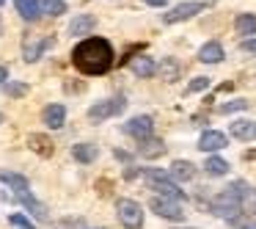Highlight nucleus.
Returning a JSON list of instances; mask_svg holds the SVG:
<instances>
[{"instance_id": "nucleus-1", "label": "nucleus", "mask_w": 256, "mask_h": 229, "mask_svg": "<svg viewBox=\"0 0 256 229\" xmlns=\"http://www.w3.org/2000/svg\"><path fill=\"white\" fill-rule=\"evenodd\" d=\"M72 61L83 75H105L113 67V45L102 36H88L74 45Z\"/></svg>"}, {"instance_id": "nucleus-2", "label": "nucleus", "mask_w": 256, "mask_h": 229, "mask_svg": "<svg viewBox=\"0 0 256 229\" xmlns=\"http://www.w3.org/2000/svg\"><path fill=\"white\" fill-rule=\"evenodd\" d=\"M248 182H242V179H237V182H232L228 188H223L220 193L215 196V201H212V212H215L218 218H228V221H237L240 215V207H242L245 196H248Z\"/></svg>"}, {"instance_id": "nucleus-3", "label": "nucleus", "mask_w": 256, "mask_h": 229, "mask_svg": "<svg viewBox=\"0 0 256 229\" xmlns=\"http://www.w3.org/2000/svg\"><path fill=\"white\" fill-rule=\"evenodd\" d=\"M144 174H146V179H149V185L160 196L174 199V201H184V190L179 188L171 177H168V171H162V168H144Z\"/></svg>"}, {"instance_id": "nucleus-4", "label": "nucleus", "mask_w": 256, "mask_h": 229, "mask_svg": "<svg viewBox=\"0 0 256 229\" xmlns=\"http://www.w3.org/2000/svg\"><path fill=\"white\" fill-rule=\"evenodd\" d=\"M116 215L124 229H140L144 226V207L135 199H118L116 201Z\"/></svg>"}, {"instance_id": "nucleus-5", "label": "nucleus", "mask_w": 256, "mask_h": 229, "mask_svg": "<svg viewBox=\"0 0 256 229\" xmlns=\"http://www.w3.org/2000/svg\"><path fill=\"white\" fill-rule=\"evenodd\" d=\"M124 97H110V100H102V102H94V105L88 108V119L91 122H105V119L110 116H118V113L124 111Z\"/></svg>"}, {"instance_id": "nucleus-6", "label": "nucleus", "mask_w": 256, "mask_h": 229, "mask_svg": "<svg viewBox=\"0 0 256 229\" xmlns=\"http://www.w3.org/2000/svg\"><path fill=\"white\" fill-rule=\"evenodd\" d=\"M152 212H157V215L166 218V221H184L182 204L174 201V199H166V196H154V199H152Z\"/></svg>"}, {"instance_id": "nucleus-7", "label": "nucleus", "mask_w": 256, "mask_h": 229, "mask_svg": "<svg viewBox=\"0 0 256 229\" xmlns=\"http://www.w3.org/2000/svg\"><path fill=\"white\" fill-rule=\"evenodd\" d=\"M206 6H210V3H198V0H190V3H179V6H174L162 20H166L168 25L182 23V20H190V17H196V14H201Z\"/></svg>"}, {"instance_id": "nucleus-8", "label": "nucleus", "mask_w": 256, "mask_h": 229, "mask_svg": "<svg viewBox=\"0 0 256 229\" xmlns=\"http://www.w3.org/2000/svg\"><path fill=\"white\" fill-rule=\"evenodd\" d=\"M124 133L132 135V138H138V141L152 138V133H154V122H152V116H132L127 124H124Z\"/></svg>"}, {"instance_id": "nucleus-9", "label": "nucleus", "mask_w": 256, "mask_h": 229, "mask_svg": "<svg viewBox=\"0 0 256 229\" xmlns=\"http://www.w3.org/2000/svg\"><path fill=\"white\" fill-rule=\"evenodd\" d=\"M228 146V138L226 133H220V130H206V133H201L198 138V149L201 152H220Z\"/></svg>"}, {"instance_id": "nucleus-10", "label": "nucleus", "mask_w": 256, "mask_h": 229, "mask_svg": "<svg viewBox=\"0 0 256 229\" xmlns=\"http://www.w3.org/2000/svg\"><path fill=\"white\" fill-rule=\"evenodd\" d=\"M17 199H20V204H22L28 212H34V218H36V221H47V207L42 204V201L36 199L34 193H30V188L17 190Z\"/></svg>"}, {"instance_id": "nucleus-11", "label": "nucleus", "mask_w": 256, "mask_h": 229, "mask_svg": "<svg viewBox=\"0 0 256 229\" xmlns=\"http://www.w3.org/2000/svg\"><path fill=\"white\" fill-rule=\"evenodd\" d=\"M228 133L237 141H256V122H250V119H237V122H232Z\"/></svg>"}, {"instance_id": "nucleus-12", "label": "nucleus", "mask_w": 256, "mask_h": 229, "mask_svg": "<svg viewBox=\"0 0 256 229\" xmlns=\"http://www.w3.org/2000/svg\"><path fill=\"white\" fill-rule=\"evenodd\" d=\"M44 124L50 130H58V127H64V122H66V108L61 105V102H52V105H47L44 108Z\"/></svg>"}, {"instance_id": "nucleus-13", "label": "nucleus", "mask_w": 256, "mask_h": 229, "mask_svg": "<svg viewBox=\"0 0 256 229\" xmlns=\"http://www.w3.org/2000/svg\"><path fill=\"white\" fill-rule=\"evenodd\" d=\"M168 177L176 179V182H188V179L196 177V166L190 160H174L171 168H168Z\"/></svg>"}, {"instance_id": "nucleus-14", "label": "nucleus", "mask_w": 256, "mask_h": 229, "mask_svg": "<svg viewBox=\"0 0 256 229\" xmlns=\"http://www.w3.org/2000/svg\"><path fill=\"white\" fill-rule=\"evenodd\" d=\"M130 69H132V75H138V78H152V75L157 72V64H154V58H149V56H138V58L130 61Z\"/></svg>"}, {"instance_id": "nucleus-15", "label": "nucleus", "mask_w": 256, "mask_h": 229, "mask_svg": "<svg viewBox=\"0 0 256 229\" xmlns=\"http://www.w3.org/2000/svg\"><path fill=\"white\" fill-rule=\"evenodd\" d=\"M138 155L140 157H149V160H154V157L166 155V144H162L160 138H144L138 144Z\"/></svg>"}, {"instance_id": "nucleus-16", "label": "nucleus", "mask_w": 256, "mask_h": 229, "mask_svg": "<svg viewBox=\"0 0 256 229\" xmlns=\"http://www.w3.org/2000/svg\"><path fill=\"white\" fill-rule=\"evenodd\" d=\"M198 61L201 64H220L223 61V47L218 42H206L198 50Z\"/></svg>"}, {"instance_id": "nucleus-17", "label": "nucleus", "mask_w": 256, "mask_h": 229, "mask_svg": "<svg viewBox=\"0 0 256 229\" xmlns=\"http://www.w3.org/2000/svg\"><path fill=\"white\" fill-rule=\"evenodd\" d=\"M28 144H30V149H34L36 155H42V157H50L52 155V141L47 138V135L34 133V135H28Z\"/></svg>"}, {"instance_id": "nucleus-18", "label": "nucleus", "mask_w": 256, "mask_h": 229, "mask_svg": "<svg viewBox=\"0 0 256 229\" xmlns=\"http://www.w3.org/2000/svg\"><path fill=\"white\" fill-rule=\"evenodd\" d=\"M94 25H96V20L91 17V14H83V17H78L69 25V36H86V34L94 31Z\"/></svg>"}, {"instance_id": "nucleus-19", "label": "nucleus", "mask_w": 256, "mask_h": 229, "mask_svg": "<svg viewBox=\"0 0 256 229\" xmlns=\"http://www.w3.org/2000/svg\"><path fill=\"white\" fill-rule=\"evenodd\" d=\"M72 155H74V160H78V163H94L100 152H96L94 144H74L72 146Z\"/></svg>"}, {"instance_id": "nucleus-20", "label": "nucleus", "mask_w": 256, "mask_h": 229, "mask_svg": "<svg viewBox=\"0 0 256 229\" xmlns=\"http://www.w3.org/2000/svg\"><path fill=\"white\" fill-rule=\"evenodd\" d=\"M14 6H17V14H20V17H22V20H28V23H30V20H36V17H39V3H36V0H14Z\"/></svg>"}, {"instance_id": "nucleus-21", "label": "nucleus", "mask_w": 256, "mask_h": 229, "mask_svg": "<svg viewBox=\"0 0 256 229\" xmlns=\"http://www.w3.org/2000/svg\"><path fill=\"white\" fill-rule=\"evenodd\" d=\"M47 47H52V39H39V42H28V45H25V61H36V58H39L42 53L47 50Z\"/></svg>"}, {"instance_id": "nucleus-22", "label": "nucleus", "mask_w": 256, "mask_h": 229, "mask_svg": "<svg viewBox=\"0 0 256 229\" xmlns=\"http://www.w3.org/2000/svg\"><path fill=\"white\" fill-rule=\"evenodd\" d=\"M234 25H237L240 36H254L256 34V14H240Z\"/></svg>"}, {"instance_id": "nucleus-23", "label": "nucleus", "mask_w": 256, "mask_h": 229, "mask_svg": "<svg viewBox=\"0 0 256 229\" xmlns=\"http://www.w3.org/2000/svg\"><path fill=\"white\" fill-rule=\"evenodd\" d=\"M0 182L12 185V190H14V193H17V190H22V188H30V185H28V179H25L22 174H17V171H0Z\"/></svg>"}, {"instance_id": "nucleus-24", "label": "nucleus", "mask_w": 256, "mask_h": 229, "mask_svg": "<svg viewBox=\"0 0 256 229\" xmlns=\"http://www.w3.org/2000/svg\"><path fill=\"white\" fill-rule=\"evenodd\" d=\"M39 12L47 14V17H61V14H66V3L64 0H42Z\"/></svg>"}, {"instance_id": "nucleus-25", "label": "nucleus", "mask_w": 256, "mask_h": 229, "mask_svg": "<svg viewBox=\"0 0 256 229\" xmlns=\"http://www.w3.org/2000/svg\"><path fill=\"white\" fill-rule=\"evenodd\" d=\"M204 171L206 174H212V177H223V174H228V163L223 160V157H206V163H204Z\"/></svg>"}, {"instance_id": "nucleus-26", "label": "nucleus", "mask_w": 256, "mask_h": 229, "mask_svg": "<svg viewBox=\"0 0 256 229\" xmlns=\"http://www.w3.org/2000/svg\"><path fill=\"white\" fill-rule=\"evenodd\" d=\"M179 72H182V69H179V64L174 61V58H166V61L160 64V75H162V80H168V83H171V80H176Z\"/></svg>"}, {"instance_id": "nucleus-27", "label": "nucleus", "mask_w": 256, "mask_h": 229, "mask_svg": "<svg viewBox=\"0 0 256 229\" xmlns=\"http://www.w3.org/2000/svg\"><path fill=\"white\" fill-rule=\"evenodd\" d=\"M248 108V100H232V102H223L218 108V113H234V111H245Z\"/></svg>"}, {"instance_id": "nucleus-28", "label": "nucleus", "mask_w": 256, "mask_h": 229, "mask_svg": "<svg viewBox=\"0 0 256 229\" xmlns=\"http://www.w3.org/2000/svg\"><path fill=\"white\" fill-rule=\"evenodd\" d=\"M204 89H210V78H196L193 83L188 86L190 94H196V91H204Z\"/></svg>"}, {"instance_id": "nucleus-29", "label": "nucleus", "mask_w": 256, "mask_h": 229, "mask_svg": "<svg viewBox=\"0 0 256 229\" xmlns=\"http://www.w3.org/2000/svg\"><path fill=\"white\" fill-rule=\"evenodd\" d=\"M8 221L14 223V226H20V229H30V223H28V218L22 215V212H12L8 215Z\"/></svg>"}, {"instance_id": "nucleus-30", "label": "nucleus", "mask_w": 256, "mask_h": 229, "mask_svg": "<svg viewBox=\"0 0 256 229\" xmlns=\"http://www.w3.org/2000/svg\"><path fill=\"white\" fill-rule=\"evenodd\" d=\"M242 204L248 207V212H254V215H256V190H248V196H245Z\"/></svg>"}, {"instance_id": "nucleus-31", "label": "nucleus", "mask_w": 256, "mask_h": 229, "mask_svg": "<svg viewBox=\"0 0 256 229\" xmlns=\"http://www.w3.org/2000/svg\"><path fill=\"white\" fill-rule=\"evenodd\" d=\"M8 94H12V97H22L25 94V91H28V86H22V83H14V86H8Z\"/></svg>"}, {"instance_id": "nucleus-32", "label": "nucleus", "mask_w": 256, "mask_h": 229, "mask_svg": "<svg viewBox=\"0 0 256 229\" xmlns=\"http://www.w3.org/2000/svg\"><path fill=\"white\" fill-rule=\"evenodd\" d=\"M242 50L245 53H256V39H245L242 42Z\"/></svg>"}, {"instance_id": "nucleus-33", "label": "nucleus", "mask_w": 256, "mask_h": 229, "mask_svg": "<svg viewBox=\"0 0 256 229\" xmlns=\"http://www.w3.org/2000/svg\"><path fill=\"white\" fill-rule=\"evenodd\" d=\"M144 3H146V6H154V9H162L168 0H144Z\"/></svg>"}, {"instance_id": "nucleus-34", "label": "nucleus", "mask_w": 256, "mask_h": 229, "mask_svg": "<svg viewBox=\"0 0 256 229\" xmlns=\"http://www.w3.org/2000/svg\"><path fill=\"white\" fill-rule=\"evenodd\" d=\"M138 174H140L138 168H130V166L124 168V177H127V179H135V177H138Z\"/></svg>"}, {"instance_id": "nucleus-35", "label": "nucleus", "mask_w": 256, "mask_h": 229, "mask_svg": "<svg viewBox=\"0 0 256 229\" xmlns=\"http://www.w3.org/2000/svg\"><path fill=\"white\" fill-rule=\"evenodd\" d=\"M6 78H8V72H6V67H0V86L6 83Z\"/></svg>"}, {"instance_id": "nucleus-36", "label": "nucleus", "mask_w": 256, "mask_h": 229, "mask_svg": "<svg viewBox=\"0 0 256 229\" xmlns=\"http://www.w3.org/2000/svg\"><path fill=\"white\" fill-rule=\"evenodd\" d=\"M242 229H256V221H250V223H245Z\"/></svg>"}, {"instance_id": "nucleus-37", "label": "nucleus", "mask_w": 256, "mask_h": 229, "mask_svg": "<svg viewBox=\"0 0 256 229\" xmlns=\"http://www.w3.org/2000/svg\"><path fill=\"white\" fill-rule=\"evenodd\" d=\"M3 3H6V0H0V6H3Z\"/></svg>"}, {"instance_id": "nucleus-38", "label": "nucleus", "mask_w": 256, "mask_h": 229, "mask_svg": "<svg viewBox=\"0 0 256 229\" xmlns=\"http://www.w3.org/2000/svg\"><path fill=\"white\" fill-rule=\"evenodd\" d=\"M182 229H188V226H182Z\"/></svg>"}]
</instances>
